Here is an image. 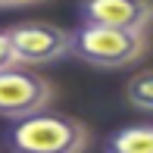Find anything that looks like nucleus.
I'll return each mask as SVG.
<instances>
[{
    "label": "nucleus",
    "mask_w": 153,
    "mask_h": 153,
    "mask_svg": "<svg viewBox=\"0 0 153 153\" xmlns=\"http://www.w3.org/2000/svg\"><path fill=\"white\" fill-rule=\"evenodd\" d=\"M50 100H53V85L44 75L19 69V66L0 69V116L16 122L47 109Z\"/></svg>",
    "instance_id": "obj_4"
},
{
    "label": "nucleus",
    "mask_w": 153,
    "mask_h": 153,
    "mask_svg": "<svg viewBox=\"0 0 153 153\" xmlns=\"http://www.w3.org/2000/svg\"><path fill=\"white\" fill-rule=\"evenodd\" d=\"M6 147L13 153H85L88 128L62 113H31L6 128Z\"/></svg>",
    "instance_id": "obj_1"
},
{
    "label": "nucleus",
    "mask_w": 153,
    "mask_h": 153,
    "mask_svg": "<svg viewBox=\"0 0 153 153\" xmlns=\"http://www.w3.org/2000/svg\"><path fill=\"white\" fill-rule=\"evenodd\" d=\"M150 0H78V19L85 25H113L128 31H147Z\"/></svg>",
    "instance_id": "obj_5"
},
{
    "label": "nucleus",
    "mask_w": 153,
    "mask_h": 153,
    "mask_svg": "<svg viewBox=\"0 0 153 153\" xmlns=\"http://www.w3.org/2000/svg\"><path fill=\"white\" fill-rule=\"evenodd\" d=\"M13 66H19V62L13 56V47H10V41H6V31H0V69H13Z\"/></svg>",
    "instance_id": "obj_8"
},
{
    "label": "nucleus",
    "mask_w": 153,
    "mask_h": 153,
    "mask_svg": "<svg viewBox=\"0 0 153 153\" xmlns=\"http://www.w3.org/2000/svg\"><path fill=\"white\" fill-rule=\"evenodd\" d=\"M13 56L22 66H50L69 56V31L50 22H19L6 28Z\"/></svg>",
    "instance_id": "obj_3"
},
{
    "label": "nucleus",
    "mask_w": 153,
    "mask_h": 153,
    "mask_svg": "<svg viewBox=\"0 0 153 153\" xmlns=\"http://www.w3.org/2000/svg\"><path fill=\"white\" fill-rule=\"evenodd\" d=\"M128 103L134 109H141V113H150L153 109V75L150 69H144V72H137L134 78L128 81Z\"/></svg>",
    "instance_id": "obj_7"
},
{
    "label": "nucleus",
    "mask_w": 153,
    "mask_h": 153,
    "mask_svg": "<svg viewBox=\"0 0 153 153\" xmlns=\"http://www.w3.org/2000/svg\"><path fill=\"white\" fill-rule=\"evenodd\" d=\"M144 31L113 28V25H85L78 22L69 31V56L100 69H122L144 56Z\"/></svg>",
    "instance_id": "obj_2"
},
{
    "label": "nucleus",
    "mask_w": 153,
    "mask_h": 153,
    "mask_svg": "<svg viewBox=\"0 0 153 153\" xmlns=\"http://www.w3.org/2000/svg\"><path fill=\"white\" fill-rule=\"evenodd\" d=\"M28 3H41V0H0V10H10V6H28Z\"/></svg>",
    "instance_id": "obj_9"
},
{
    "label": "nucleus",
    "mask_w": 153,
    "mask_h": 153,
    "mask_svg": "<svg viewBox=\"0 0 153 153\" xmlns=\"http://www.w3.org/2000/svg\"><path fill=\"white\" fill-rule=\"evenodd\" d=\"M103 153H153V128L147 122L122 125L106 137Z\"/></svg>",
    "instance_id": "obj_6"
}]
</instances>
